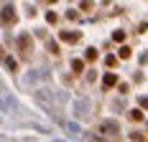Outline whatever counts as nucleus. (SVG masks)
<instances>
[{
  "mask_svg": "<svg viewBox=\"0 0 148 142\" xmlns=\"http://www.w3.org/2000/svg\"><path fill=\"white\" fill-rule=\"evenodd\" d=\"M100 132H102V135H107V137H115V135H120L118 124H112V122H105L102 127H100Z\"/></svg>",
  "mask_w": 148,
  "mask_h": 142,
  "instance_id": "obj_1",
  "label": "nucleus"
},
{
  "mask_svg": "<svg viewBox=\"0 0 148 142\" xmlns=\"http://www.w3.org/2000/svg\"><path fill=\"white\" fill-rule=\"evenodd\" d=\"M0 20H3L5 26H10V23L15 20V10H13V8H5V10H3V15H0Z\"/></svg>",
  "mask_w": 148,
  "mask_h": 142,
  "instance_id": "obj_2",
  "label": "nucleus"
},
{
  "mask_svg": "<svg viewBox=\"0 0 148 142\" xmlns=\"http://www.w3.org/2000/svg\"><path fill=\"white\" fill-rule=\"evenodd\" d=\"M102 84H105V89H110V86H115L118 84V74H107L102 79Z\"/></svg>",
  "mask_w": 148,
  "mask_h": 142,
  "instance_id": "obj_3",
  "label": "nucleus"
},
{
  "mask_svg": "<svg viewBox=\"0 0 148 142\" xmlns=\"http://www.w3.org/2000/svg\"><path fill=\"white\" fill-rule=\"evenodd\" d=\"M18 43H21V51L28 56V51H31V38H28V36H21V41H18Z\"/></svg>",
  "mask_w": 148,
  "mask_h": 142,
  "instance_id": "obj_4",
  "label": "nucleus"
},
{
  "mask_svg": "<svg viewBox=\"0 0 148 142\" xmlns=\"http://www.w3.org/2000/svg\"><path fill=\"white\" fill-rule=\"evenodd\" d=\"M61 38H64V41H69V43H74V41H79V33H74V30H66V33H61Z\"/></svg>",
  "mask_w": 148,
  "mask_h": 142,
  "instance_id": "obj_5",
  "label": "nucleus"
},
{
  "mask_svg": "<svg viewBox=\"0 0 148 142\" xmlns=\"http://www.w3.org/2000/svg\"><path fill=\"white\" fill-rule=\"evenodd\" d=\"M130 119H133V122H140V119H143V112H140V109H133V112H130Z\"/></svg>",
  "mask_w": 148,
  "mask_h": 142,
  "instance_id": "obj_6",
  "label": "nucleus"
},
{
  "mask_svg": "<svg viewBox=\"0 0 148 142\" xmlns=\"http://www.w3.org/2000/svg\"><path fill=\"white\" fill-rule=\"evenodd\" d=\"M112 38H115L118 43H123V41H125V33H123V30H115V33H112Z\"/></svg>",
  "mask_w": 148,
  "mask_h": 142,
  "instance_id": "obj_7",
  "label": "nucleus"
},
{
  "mask_svg": "<svg viewBox=\"0 0 148 142\" xmlns=\"http://www.w3.org/2000/svg\"><path fill=\"white\" fill-rule=\"evenodd\" d=\"M130 56V48H128V46H123V48H120V58H128Z\"/></svg>",
  "mask_w": 148,
  "mask_h": 142,
  "instance_id": "obj_8",
  "label": "nucleus"
},
{
  "mask_svg": "<svg viewBox=\"0 0 148 142\" xmlns=\"http://www.w3.org/2000/svg\"><path fill=\"white\" fill-rule=\"evenodd\" d=\"M82 66H84V64H82V61H72V69L77 71V74H79V71H82Z\"/></svg>",
  "mask_w": 148,
  "mask_h": 142,
  "instance_id": "obj_9",
  "label": "nucleus"
},
{
  "mask_svg": "<svg viewBox=\"0 0 148 142\" xmlns=\"http://www.w3.org/2000/svg\"><path fill=\"white\" fill-rule=\"evenodd\" d=\"M95 56H97V51H95V48H89V51H87V61H95Z\"/></svg>",
  "mask_w": 148,
  "mask_h": 142,
  "instance_id": "obj_10",
  "label": "nucleus"
},
{
  "mask_svg": "<svg viewBox=\"0 0 148 142\" xmlns=\"http://www.w3.org/2000/svg\"><path fill=\"white\" fill-rule=\"evenodd\" d=\"M130 137H133V142H146V140H143V135H138V132H135V135H130Z\"/></svg>",
  "mask_w": 148,
  "mask_h": 142,
  "instance_id": "obj_11",
  "label": "nucleus"
},
{
  "mask_svg": "<svg viewBox=\"0 0 148 142\" xmlns=\"http://www.w3.org/2000/svg\"><path fill=\"white\" fill-rule=\"evenodd\" d=\"M0 58H3V48H0Z\"/></svg>",
  "mask_w": 148,
  "mask_h": 142,
  "instance_id": "obj_12",
  "label": "nucleus"
}]
</instances>
